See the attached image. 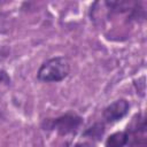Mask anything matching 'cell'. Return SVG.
<instances>
[{
  "label": "cell",
  "instance_id": "1",
  "mask_svg": "<svg viewBox=\"0 0 147 147\" xmlns=\"http://www.w3.org/2000/svg\"><path fill=\"white\" fill-rule=\"evenodd\" d=\"M70 63L64 56H54L46 60L37 72V78L40 82L57 83L69 76Z\"/></svg>",
  "mask_w": 147,
  "mask_h": 147
},
{
  "label": "cell",
  "instance_id": "2",
  "mask_svg": "<svg viewBox=\"0 0 147 147\" xmlns=\"http://www.w3.org/2000/svg\"><path fill=\"white\" fill-rule=\"evenodd\" d=\"M83 124V118L76 113H65L55 118H47L41 126L47 131H56L60 136L75 134Z\"/></svg>",
  "mask_w": 147,
  "mask_h": 147
},
{
  "label": "cell",
  "instance_id": "3",
  "mask_svg": "<svg viewBox=\"0 0 147 147\" xmlns=\"http://www.w3.org/2000/svg\"><path fill=\"white\" fill-rule=\"evenodd\" d=\"M130 147H146V119L142 113L137 114L126 127Z\"/></svg>",
  "mask_w": 147,
  "mask_h": 147
},
{
  "label": "cell",
  "instance_id": "4",
  "mask_svg": "<svg viewBox=\"0 0 147 147\" xmlns=\"http://www.w3.org/2000/svg\"><path fill=\"white\" fill-rule=\"evenodd\" d=\"M130 109V103L125 99H118L108 105L102 111V118L108 124H114L124 118Z\"/></svg>",
  "mask_w": 147,
  "mask_h": 147
},
{
  "label": "cell",
  "instance_id": "5",
  "mask_svg": "<svg viewBox=\"0 0 147 147\" xmlns=\"http://www.w3.org/2000/svg\"><path fill=\"white\" fill-rule=\"evenodd\" d=\"M127 140L129 137L126 131H117L107 138L105 147H125L127 145Z\"/></svg>",
  "mask_w": 147,
  "mask_h": 147
},
{
  "label": "cell",
  "instance_id": "6",
  "mask_svg": "<svg viewBox=\"0 0 147 147\" xmlns=\"http://www.w3.org/2000/svg\"><path fill=\"white\" fill-rule=\"evenodd\" d=\"M105 130H106L105 124L102 122H98V123H94L88 129H86L83 132V137L91 139V140H100L105 133Z\"/></svg>",
  "mask_w": 147,
  "mask_h": 147
},
{
  "label": "cell",
  "instance_id": "7",
  "mask_svg": "<svg viewBox=\"0 0 147 147\" xmlns=\"http://www.w3.org/2000/svg\"><path fill=\"white\" fill-rule=\"evenodd\" d=\"M63 147H95V145L93 144V141H82V142H76V144L67 142Z\"/></svg>",
  "mask_w": 147,
  "mask_h": 147
},
{
  "label": "cell",
  "instance_id": "8",
  "mask_svg": "<svg viewBox=\"0 0 147 147\" xmlns=\"http://www.w3.org/2000/svg\"><path fill=\"white\" fill-rule=\"evenodd\" d=\"M0 84H6V85H9L10 84V77H9V75L5 70H2V69H0Z\"/></svg>",
  "mask_w": 147,
  "mask_h": 147
}]
</instances>
